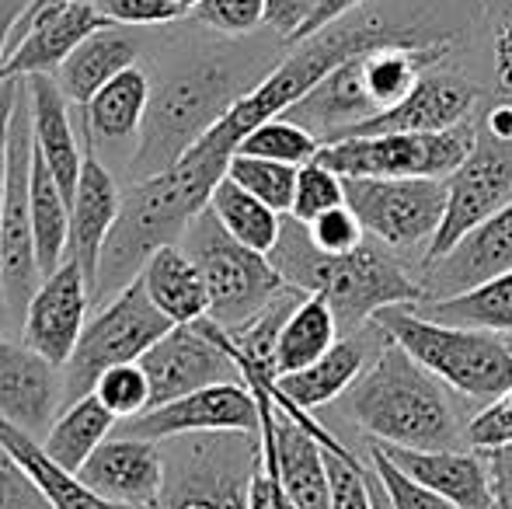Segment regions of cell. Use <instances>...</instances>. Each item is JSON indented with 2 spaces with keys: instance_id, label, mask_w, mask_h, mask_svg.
<instances>
[{
  "instance_id": "6da1fadb",
  "label": "cell",
  "mask_w": 512,
  "mask_h": 509,
  "mask_svg": "<svg viewBox=\"0 0 512 509\" xmlns=\"http://www.w3.org/2000/svg\"><path fill=\"white\" fill-rule=\"evenodd\" d=\"M227 175L223 164L185 154L171 171L133 182L122 192V210L105 241L95 279V300H112L140 279L147 258L164 245H182L192 220L209 206L216 182Z\"/></svg>"
},
{
  "instance_id": "7a4b0ae2",
  "label": "cell",
  "mask_w": 512,
  "mask_h": 509,
  "mask_svg": "<svg viewBox=\"0 0 512 509\" xmlns=\"http://www.w3.org/2000/svg\"><path fill=\"white\" fill-rule=\"evenodd\" d=\"M269 258L290 286H300L304 293H321L328 300L342 335L366 328L384 307L425 300V286L408 276L405 265L391 255V248L373 238H366L356 252L324 255L307 238V227L286 217L279 245L272 248Z\"/></svg>"
},
{
  "instance_id": "3957f363",
  "label": "cell",
  "mask_w": 512,
  "mask_h": 509,
  "mask_svg": "<svg viewBox=\"0 0 512 509\" xmlns=\"http://www.w3.org/2000/svg\"><path fill=\"white\" fill-rule=\"evenodd\" d=\"M450 394V387L391 339L345 391V415L377 443L450 450L464 440V422Z\"/></svg>"
},
{
  "instance_id": "277c9868",
  "label": "cell",
  "mask_w": 512,
  "mask_h": 509,
  "mask_svg": "<svg viewBox=\"0 0 512 509\" xmlns=\"http://www.w3.org/2000/svg\"><path fill=\"white\" fill-rule=\"evenodd\" d=\"M255 84L248 67H237L223 56H199L175 70L150 95L147 119L136 136V154L129 157L133 182L175 168Z\"/></svg>"
},
{
  "instance_id": "5b68a950",
  "label": "cell",
  "mask_w": 512,
  "mask_h": 509,
  "mask_svg": "<svg viewBox=\"0 0 512 509\" xmlns=\"http://www.w3.org/2000/svg\"><path fill=\"white\" fill-rule=\"evenodd\" d=\"M380 328L450 391L471 401H492L512 387V346L492 332L432 321L415 304H394L377 314Z\"/></svg>"
},
{
  "instance_id": "8992f818",
  "label": "cell",
  "mask_w": 512,
  "mask_h": 509,
  "mask_svg": "<svg viewBox=\"0 0 512 509\" xmlns=\"http://www.w3.org/2000/svg\"><path fill=\"white\" fill-rule=\"evenodd\" d=\"M182 245L206 279L209 318L227 332L255 321L290 286L269 255L241 245L209 206L192 220Z\"/></svg>"
},
{
  "instance_id": "52a82bcc",
  "label": "cell",
  "mask_w": 512,
  "mask_h": 509,
  "mask_svg": "<svg viewBox=\"0 0 512 509\" xmlns=\"http://www.w3.org/2000/svg\"><path fill=\"white\" fill-rule=\"evenodd\" d=\"M171 328L175 321L150 300L143 279H133L126 290L105 300L95 318L84 325L81 342L63 367V405L95 391L105 370L119 367V363H136Z\"/></svg>"
},
{
  "instance_id": "ba28073f",
  "label": "cell",
  "mask_w": 512,
  "mask_h": 509,
  "mask_svg": "<svg viewBox=\"0 0 512 509\" xmlns=\"http://www.w3.org/2000/svg\"><path fill=\"white\" fill-rule=\"evenodd\" d=\"M478 143V126L443 133H380L321 143L314 161L342 178H450Z\"/></svg>"
},
{
  "instance_id": "9c48e42d",
  "label": "cell",
  "mask_w": 512,
  "mask_h": 509,
  "mask_svg": "<svg viewBox=\"0 0 512 509\" xmlns=\"http://www.w3.org/2000/svg\"><path fill=\"white\" fill-rule=\"evenodd\" d=\"M164 450L168 485L161 509H248V482L258 461V436H178Z\"/></svg>"
},
{
  "instance_id": "30bf717a",
  "label": "cell",
  "mask_w": 512,
  "mask_h": 509,
  "mask_svg": "<svg viewBox=\"0 0 512 509\" xmlns=\"http://www.w3.org/2000/svg\"><path fill=\"white\" fill-rule=\"evenodd\" d=\"M32 105H28V81L21 84L18 105L11 119V157H7V199L0 220V293L4 311L11 318H25L28 300L42 286L39 255H35L32 231Z\"/></svg>"
},
{
  "instance_id": "8fae6325",
  "label": "cell",
  "mask_w": 512,
  "mask_h": 509,
  "mask_svg": "<svg viewBox=\"0 0 512 509\" xmlns=\"http://www.w3.org/2000/svg\"><path fill=\"white\" fill-rule=\"evenodd\" d=\"M345 203L373 241L405 252L436 238L446 213V178H342Z\"/></svg>"
},
{
  "instance_id": "7c38bea8",
  "label": "cell",
  "mask_w": 512,
  "mask_h": 509,
  "mask_svg": "<svg viewBox=\"0 0 512 509\" xmlns=\"http://www.w3.org/2000/svg\"><path fill=\"white\" fill-rule=\"evenodd\" d=\"M512 199V143L481 133L474 150L464 157L457 171L446 178V213L436 238L425 248V265L436 262L471 234L481 220L502 210Z\"/></svg>"
},
{
  "instance_id": "4fadbf2b",
  "label": "cell",
  "mask_w": 512,
  "mask_h": 509,
  "mask_svg": "<svg viewBox=\"0 0 512 509\" xmlns=\"http://www.w3.org/2000/svg\"><path fill=\"white\" fill-rule=\"evenodd\" d=\"M126 433L147 436V440H178V436H206V433H262V408L244 381H220L203 391H192L168 405L147 408L136 419H126Z\"/></svg>"
},
{
  "instance_id": "5bb4252c",
  "label": "cell",
  "mask_w": 512,
  "mask_h": 509,
  "mask_svg": "<svg viewBox=\"0 0 512 509\" xmlns=\"http://www.w3.org/2000/svg\"><path fill=\"white\" fill-rule=\"evenodd\" d=\"M140 367L150 377V408L203 391L209 384L241 381V370L213 335L209 318H199L192 325H175L161 342H154L140 356Z\"/></svg>"
},
{
  "instance_id": "9a60e30c",
  "label": "cell",
  "mask_w": 512,
  "mask_h": 509,
  "mask_svg": "<svg viewBox=\"0 0 512 509\" xmlns=\"http://www.w3.org/2000/svg\"><path fill=\"white\" fill-rule=\"evenodd\" d=\"M77 475L84 478V485H91L98 496L115 506L161 509L164 485H168V457H164V447L157 440L112 433Z\"/></svg>"
},
{
  "instance_id": "2e32d148",
  "label": "cell",
  "mask_w": 512,
  "mask_h": 509,
  "mask_svg": "<svg viewBox=\"0 0 512 509\" xmlns=\"http://www.w3.org/2000/svg\"><path fill=\"white\" fill-rule=\"evenodd\" d=\"M95 300L84 269L67 258L53 276L42 279L25 311V342L46 356L53 367H67L88 325V307Z\"/></svg>"
},
{
  "instance_id": "e0dca14e",
  "label": "cell",
  "mask_w": 512,
  "mask_h": 509,
  "mask_svg": "<svg viewBox=\"0 0 512 509\" xmlns=\"http://www.w3.org/2000/svg\"><path fill=\"white\" fill-rule=\"evenodd\" d=\"M60 401V367L35 353L28 342H11L0 335V419L42 440L60 415Z\"/></svg>"
},
{
  "instance_id": "ac0fdd59",
  "label": "cell",
  "mask_w": 512,
  "mask_h": 509,
  "mask_svg": "<svg viewBox=\"0 0 512 509\" xmlns=\"http://www.w3.org/2000/svg\"><path fill=\"white\" fill-rule=\"evenodd\" d=\"M512 269V199L488 220H481L471 234L457 241L443 258L425 265V300L453 297L474 290L488 279Z\"/></svg>"
},
{
  "instance_id": "d6986e66",
  "label": "cell",
  "mask_w": 512,
  "mask_h": 509,
  "mask_svg": "<svg viewBox=\"0 0 512 509\" xmlns=\"http://www.w3.org/2000/svg\"><path fill=\"white\" fill-rule=\"evenodd\" d=\"M105 25L108 21L95 7V0H70V4L49 7L39 18L28 21V28L18 35V42L4 60V70H0V81L4 77L56 74L67 63V56Z\"/></svg>"
},
{
  "instance_id": "ffe728a7",
  "label": "cell",
  "mask_w": 512,
  "mask_h": 509,
  "mask_svg": "<svg viewBox=\"0 0 512 509\" xmlns=\"http://www.w3.org/2000/svg\"><path fill=\"white\" fill-rule=\"evenodd\" d=\"M478 88L460 74H425L394 109L366 119L345 136H380V133H443L467 123ZM342 136V140H345Z\"/></svg>"
},
{
  "instance_id": "44dd1931",
  "label": "cell",
  "mask_w": 512,
  "mask_h": 509,
  "mask_svg": "<svg viewBox=\"0 0 512 509\" xmlns=\"http://www.w3.org/2000/svg\"><path fill=\"white\" fill-rule=\"evenodd\" d=\"M377 443V440H373ZM408 478L418 485L439 492L460 509H499L495 503V482L492 468L478 450H411V447H391V443H377Z\"/></svg>"
},
{
  "instance_id": "7402d4cb",
  "label": "cell",
  "mask_w": 512,
  "mask_h": 509,
  "mask_svg": "<svg viewBox=\"0 0 512 509\" xmlns=\"http://www.w3.org/2000/svg\"><path fill=\"white\" fill-rule=\"evenodd\" d=\"M122 210V192L115 185L112 171L95 157V150L84 147V168L77 178V192L70 199V245L67 258H74L88 276L91 290H95L98 265H102L105 241L112 234L115 220Z\"/></svg>"
},
{
  "instance_id": "603a6c76",
  "label": "cell",
  "mask_w": 512,
  "mask_h": 509,
  "mask_svg": "<svg viewBox=\"0 0 512 509\" xmlns=\"http://www.w3.org/2000/svg\"><path fill=\"white\" fill-rule=\"evenodd\" d=\"M377 332H380V328H377V321H373V335H377ZM373 335L363 332V328H359V332H352V335H342V339H338L317 363L297 370V374L276 377L272 387H276L279 394H286L293 405L307 408V412L331 405V401L342 398V394L349 391L359 377H363V370L370 367V363L377 360L380 349L387 346V342H384V346L370 349Z\"/></svg>"
},
{
  "instance_id": "cb8c5ba5",
  "label": "cell",
  "mask_w": 512,
  "mask_h": 509,
  "mask_svg": "<svg viewBox=\"0 0 512 509\" xmlns=\"http://www.w3.org/2000/svg\"><path fill=\"white\" fill-rule=\"evenodd\" d=\"M28 81V105H32V136L39 154L46 157L49 171L60 182V189L67 192V199H74L77 178L84 168V150L77 147L74 123H70V98L63 95L60 81L53 74H35L25 77Z\"/></svg>"
},
{
  "instance_id": "d4e9b609",
  "label": "cell",
  "mask_w": 512,
  "mask_h": 509,
  "mask_svg": "<svg viewBox=\"0 0 512 509\" xmlns=\"http://www.w3.org/2000/svg\"><path fill=\"white\" fill-rule=\"evenodd\" d=\"M136 56H140V42H136L126 28L105 25V28H98L95 35H88L53 77L60 81L63 95L84 109L115 74L133 67Z\"/></svg>"
},
{
  "instance_id": "484cf974",
  "label": "cell",
  "mask_w": 512,
  "mask_h": 509,
  "mask_svg": "<svg viewBox=\"0 0 512 509\" xmlns=\"http://www.w3.org/2000/svg\"><path fill=\"white\" fill-rule=\"evenodd\" d=\"M272 429H276L279 475L297 509H331L328 450L307 433L304 426L272 405Z\"/></svg>"
},
{
  "instance_id": "4316f807",
  "label": "cell",
  "mask_w": 512,
  "mask_h": 509,
  "mask_svg": "<svg viewBox=\"0 0 512 509\" xmlns=\"http://www.w3.org/2000/svg\"><path fill=\"white\" fill-rule=\"evenodd\" d=\"M150 300L168 314L175 325H192L199 318H209V290L199 272L196 258L182 245H164L147 258L140 272Z\"/></svg>"
},
{
  "instance_id": "83f0119b",
  "label": "cell",
  "mask_w": 512,
  "mask_h": 509,
  "mask_svg": "<svg viewBox=\"0 0 512 509\" xmlns=\"http://www.w3.org/2000/svg\"><path fill=\"white\" fill-rule=\"evenodd\" d=\"M150 77L140 63L126 67L115 74L112 81L84 105V126H88L91 140L122 143L140 136V126L150 109Z\"/></svg>"
},
{
  "instance_id": "f1b7e54d",
  "label": "cell",
  "mask_w": 512,
  "mask_h": 509,
  "mask_svg": "<svg viewBox=\"0 0 512 509\" xmlns=\"http://www.w3.org/2000/svg\"><path fill=\"white\" fill-rule=\"evenodd\" d=\"M0 440L21 461V468L32 475V482L42 489V496L53 503V509H129L115 506L108 499L98 496L91 485H84V478L77 471H67L53 461V457L42 450V443L35 436H28L21 426L0 419Z\"/></svg>"
},
{
  "instance_id": "f546056e",
  "label": "cell",
  "mask_w": 512,
  "mask_h": 509,
  "mask_svg": "<svg viewBox=\"0 0 512 509\" xmlns=\"http://www.w3.org/2000/svg\"><path fill=\"white\" fill-rule=\"evenodd\" d=\"M119 419L105 408V401L95 391L84 394V398L63 405V412L53 419L49 433L42 436V450L53 457L60 468L81 471L88 464V457L115 433Z\"/></svg>"
},
{
  "instance_id": "4dcf8cb0",
  "label": "cell",
  "mask_w": 512,
  "mask_h": 509,
  "mask_svg": "<svg viewBox=\"0 0 512 509\" xmlns=\"http://www.w3.org/2000/svg\"><path fill=\"white\" fill-rule=\"evenodd\" d=\"M32 231L42 279L53 276L67 262L70 245V199L49 171L39 147L32 150Z\"/></svg>"
},
{
  "instance_id": "1f68e13d",
  "label": "cell",
  "mask_w": 512,
  "mask_h": 509,
  "mask_svg": "<svg viewBox=\"0 0 512 509\" xmlns=\"http://www.w3.org/2000/svg\"><path fill=\"white\" fill-rule=\"evenodd\" d=\"M342 339V328L331 311V304L321 293H307L293 314L286 318L276 346V377L297 374V370L317 363L335 342Z\"/></svg>"
},
{
  "instance_id": "d6a6232c",
  "label": "cell",
  "mask_w": 512,
  "mask_h": 509,
  "mask_svg": "<svg viewBox=\"0 0 512 509\" xmlns=\"http://www.w3.org/2000/svg\"><path fill=\"white\" fill-rule=\"evenodd\" d=\"M415 311L432 321H446V325L512 335V269L474 286V290L439 300H422V304H415Z\"/></svg>"
},
{
  "instance_id": "836d02e7",
  "label": "cell",
  "mask_w": 512,
  "mask_h": 509,
  "mask_svg": "<svg viewBox=\"0 0 512 509\" xmlns=\"http://www.w3.org/2000/svg\"><path fill=\"white\" fill-rule=\"evenodd\" d=\"M209 210L216 213V220H220L241 245L255 248V252L272 255V248L279 245L283 213H276L272 206H265L262 199L251 196L248 189H241L230 175H223L220 182H216L213 196H209Z\"/></svg>"
},
{
  "instance_id": "e575fe53",
  "label": "cell",
  "mask_w": 512,
  "mask_h": 509,
  "mask_svg": "<svg viewBox=\"0 0 512 509\" xmlns=\"http://www.w3.org/2000/svg\"><path fill=\"white\" fill-rule=\"evenodd\" d=\"M227 175L234 178L241 189H248L255 199H262L265 206H272L276 213L290 217L293 210V192H297V164L269 161V157L255 154H234L227 164Z\"/></svg>"
},
{
  "instance_id": "d590c367",
  "label": "cell",
  "mask_w": 512,
  "mask_h": 509,
  "mask_svg": "<svg viewBox=\"0 0 512 509\" xmlns=\"http://www.w3.org/2000/svg\"><path fill=\"white\" fill-rule=\"evenodd\" d=\"M321 140L310 133L307 126L293 123L286 116H276L269 123L255 126L248 136L241 140L237 154H255V157H269V161H283V164H307L317 157Z\"/></svg>"
},
{
  "instance_id": "8d00e7d4",
  "label": "cell",
  "mask_w": 512,
  "mask_h": 509,
  "mask_svg": "<svg viewBox=\"0 0 512 509\" xmlns=\"http://www.w3.org/2000/svg\"><path fill=\"white\" fill-rule=\"evenodd\" d=\"M95 394L105 401V408L119 422L136 419L150 408V377L147 370L136 363H119V367L105 370L95 384Z\"/></svg>"
},
{
  "instance_id": "74e56055",
  "label": "cell",
  "mask_w": 512,
  "mask_h": 509,
  "mask_svg": "<svg viewBox=\"0 0 512 509\" xmlns=\"http://www.w3.org/2000/svg\"><path fill=\"white\" fill-rule=\"evenodd\" d=\"M345 203V182L342 175H335L331 168H324L321 161L300 164L297 175V192H293V210L290 217L300 224H310L314 217H321L324 210H335Z\"/></svg>"
},
{
  "instance_id": "f35d334b",
  "label": "cell",
  "mask_w": 512,
  "mask_h": 509,
  "mask_svg": "<svg viewBox=\"0 0 512 509\" xmlns=\"http://www.w3.org/2000/svg\"><path fill=\"white\" fill-rule=\"evenodd\" d=\"M370 461H373V475H377V485L384 489L391 509H460L453 506L450 499H443L439 492L418 485L415 478H408L377 443H370Z\"/></svg>"
},
{
  "instance_id": "ab89813d",
  "label": "cell",
  "mask_w": 512,
  "mask_h": 509,
  "mask_svg": "<svg viewBox=\"0 0 512 509\" xmlns=\"http://www.w3.org/2000/svg\"><path fill=\"white\" fill-rule=\"evenodd\" d=\"M304 227H307V238L314 241V248H317V252H324V255L356 252V248L370 238V234H366V227L359 224L356 210H352L349 203L335 206V210H324L321 217H314Z\"/></svg>"
},
{
  "instance_id": "60d3db41",
  "label": "cell",
  "mask_w": 512,
  "mask_h": 509,
  "mask_svg": "<svg viewBox=\"0 0 512 509\" xmlns=\"http://www.w3.org/2000/svg\"><path fill=\"white\" fill-rule=\"evenodd\" d=\"M464 443L478 454L512 447V387L481 405V412L464 426Z\"/></svg>"
},
{
  "instance_id": "b9f144b4",
  "label": "cell",
  "mask_w": 512,
  "mask_h": 509,
  "mask_svg": "<svg viewBox=\"0 0 512 509\" xmlns=\"http://www.w3.org/2000/svg\"><path fill=\"white\" fill-rule=\"evenodd\" d=\"M331 509H377L370 489V471L359 457H338L328 450Z\"/></svg>"
},
{
  "instance_id": "7bdbcfd3",
  "label": "cell",
  "mask_w": 512,
  "mask_h": 509,
  "mask_svg": "<svg viewBox=\"0 0 512 509\" xmlns=\"http://www.w3.org/2000/svg\"><path fill=\"white\" fill-rule=\"evenodd\" d=\"M199 25L223 35H248L265 25V0H203L192 11Z\"/></svg>"
},
{
  "instance_id": "ee69618b",
  "label": "cell",
  "mask_w": 512,
  "mask_h": 509,
  "mask_svg": "<svg viewBox=\"0 0 512 509\" xmlns=\"http://www.w3.org/2000/svg\"><path fill=\"white\" fill-rule=\"evenodd\" d=\"M0 509H53L21 461L0 440Z\"/></svg>"
},
{
  "instance_id": "f6af8a7d",
  "label": "cell",
  "mask_w": 512,
  "mask_h": 509,
  "mask_svg": "<svg viewBox=\"0 0 512 509\" xmlns=\"http://www.w3.org/2000/svg\"><path fill=\"white\" fill-rule=\"evenodd\" d=\"M328 0H265V25L286 39L290 46L310 39V28H314V18L321 14V7Z\"/></svg>"
},
{
  "instance_id": "bcb514c9",
  "label": "cell",
  "mask_w": 512,
  "mask_h": 509,
  "mask_svg": "<svg viewBox=\"0 0 512 509\" xmlns=\"http://www.w3.org/2000/svg\"><path fill=\"white\" fill-rule=\"evenodd\" d=\"M95 7L108 25H168L182 18L175 0H95Z\"/></svg>"
},
{
  "instance_id": "7dc6e473",
  "label": "cell",
  "mask_w": 512,
  "mask_h": 509,
  "mask_svg": "<svg viewBox=\"0 0 512 509\" xmlns=\"http://www.w3.org/2000/svg\"><path fill=\"white\" fill-rule=\"evenodd\" d=\"M21 84L25 77H4L0 81V220H4V199H7V157H11V119L18 105ZM0 314L4 311V293H0Z\"/></svg>"
},
{
  "instance_id": "c3c4849f",
  "label": "cell",
  "mask_w": 512,
  "mask_h": 509,
  "mask_svg": "<svg viewBox=\"0 0 512 509\" xmlns=\"http://www.w3.org/2000/svg\"><path fill=\"white\" fill-rule=\"evenodd\" d=\"M495 81L502 91H512V7L495 25Z\"/></svg>"
},
{
  "instance_id": "681fc988",
  "label": "cell",
  "mask_w": 512,
  "mask_h": 509,
  "mask_svg": "<svg viewBox=\"0 0 512 509\" xmlns=\"http://www.w3.org/2000/svg\"><path fill=\"white\" fill-rule=\"evenodd\" d=\"M488 457V468H492V482H495V503L499 509H512V447L495 450Z\"/></svg>"
},
{
  "instance_id": "f907efd6",
  "label": "cell",
  "mask_w": 512,
  "mask_h": 509,
  "mask_svg": "<svg viewBox=\"0 0 512 509\" xmlns=\"http://www.w3.org/2000/svg\"><path fill=\"white\" fill-rule=\"evenodd\" d=\"M28 4H32V0H0V70H4L7 53H11L14 25H18V18L25 14Z\"/></svg>"
},
{
  "instance_id": "816d5d0a",
  "label": "cell",
  "mask_w": 512,
  "mask_h": 509,
  "mask_svg": "<svg viewBox=\"0 0 512 509\" xmlns=\"http://www.w3.org/2000/svg\"><path fill=\"white\" fill-rule=\"evenodd\" d=\"M485 129L488 136H495V140H502V143H512V102H499V105H492L488 109V116H485Z\"/></svg>"
},
{
  "instance_id": "f5cc1de1",
  "label": "cell",
  "mask_w": 512,
  "mask_h": 509,
  "mask_svg": "<svg viewBox=\"0 0 512 509\" xmlns=\"http://www.w3.org/2000/svg\"><path fill=\"white\" fill-rule=\"evenodd\" d=\"M363 4H370V0H328V4L321 7V14L314 18V28H310V35H317L321 28L335 25V21H338V18H345V14L359 11Z\"/></svg>"
},
{
  "instance_id": "db71d44e",
  "label": "cell",
  "mask_w": 512,
  "mask_h": 509,
  "mask_svg": "<svg viewBox=\"0 0 512 509\" xmlns=\"http://www.w3.org/2000/svg\"><path fill=\"white\" fill-rule=\"evenodd\" d=\"M60 4H70V0H32V4L25 7V14H21V18H18V25H14L11 46H14V42H18V35L28 28V21H32V18H39V14H42V11H49V7H60Z\"/></svg>"
},
{
  "instance_id": "11a10c76",
  "label": "cell",
  "mask_w": 512,
  "mask_h": 509,
  "mask_svg": "<svg viewBox=\"0 0 512 509\" xmlns=\"http://www.w3.org/2000/svg\"><path fill=\"white\" fill-rule=\"evenodd\" d=\"M199 4H203V0H175V7H178V11H182V18H185V14L196 11Z\"/></svg>"
},
{
  "instance_id": "9f6ffc18",
  "label": "cell",
  "mask_w": 512,
  "mask_h": 509,
  "mask_svg": "<svg viewBox=\"0 0 512 509\" xmlns=\"http://www.w3.org/2000/svg\"><path fill=\"white\" fill-rule=\"evenodd\" d=\"M509 346H512V342H509Z\"/></svg>"
}]
</instances>
